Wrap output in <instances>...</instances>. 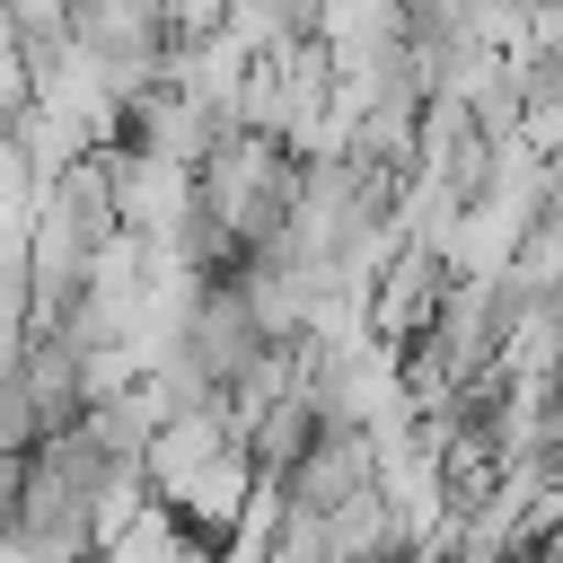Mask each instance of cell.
I'll use <instances>...</instances> for the list:
<instances>
[{
  "label": "cell",
  "instance_id": "obj_1",
  "mask_svg": "<svg viewBox=\"0 0 563 563\" xmlns=\"http://www.w3.org/2000/svg\"><path fill=\"white\" fill-rule=\"evenodd\" d=\"M158 18L176 35H211V26H229V0H158Z\"/></svg>",
  "mask_w": 563,
  "mask_h": 563
},
{
  "label": "cell",
  "instance_id": "obj_2",
  "mask_svg": "<svg viewBox=\"0 0 563 563\" xmlns=\"http://www.w3.org/2000/svg\"><path fill=\"white\" fill-rule=\"evenodd\" d=\"M79 9H88V0H79Z\"/></svg>",
  "mask_w": 563,
  "mask_h": 563
}]
</instances>
